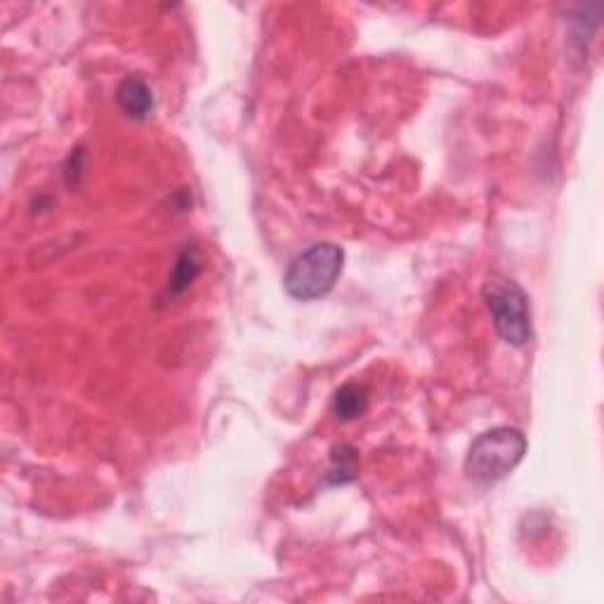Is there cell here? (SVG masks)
Returning <instances> with one entry per match:
<instances>
[{"mask_svg": "<svg viewBox=\"0 0 604 604\" xmlns=\"http://www.w3.org/2000/svg\"><path fill=\"white\" fill-rule=\"evenodd\" d=\"M345 253L336 244H314L302 251L284 274V288L293 300L312 302L333 291L343 272Z\"/></svg>", "mask_w": 604, "mask_h": 604, "instance_id": "1", "label": "cell"}, {"mask_svg": "<svg viewBox=\"0 0 604 604\" xmlns=\"http://www.w3.org/2000/svg\"><path fill=\"white\" fill-rule=\"evenodd\" d=\"M527 446V437L517 428H494L484 432L470 446L465 472L472 482L494 484L498 479L508 477L522 463Z\"/></svg>", "mask_w": 604, "mask_h": 604, "instance_id": "2", "label": "cell"}, {"mask_svg": "<svg viewBox=\"0 0 604 604\" xmlns=\"http://www.w3.org/2000/svg\"><path fill=\"white\" fill-rule=\"evenodd\" d=\"M484 300H487L498 336L508 345H527L534 331H531L529 298L522 286L512 279L494 277L484 284Z\"/></svg>", "mask_w": 604, "mask_h": 604, "instance_id": "3", "label": "cell"}, {"mask_svg": "<svg viewBox=\"0 0 604 604\" xmlns=\"http://www.w3.org/2000/svg\"><path fill=\"white\" fill-rule=\"evenodd\" d=\"M116 100L121 104V109L130 118H137V121H144L154 111V93L140 76H128L126 81L118 85Z\"/></svg>", "mask_w": 604, "mask_h": 604, "instance_id": "4", "label": "cell"}, {"mask_svg": "<svg viewBox=\"0 0 604 604\" xmlns=\"http://www.w3.org/2000/svg\"><path fill=\"white\" fill-rule=\"evenodd\" d=\"M199 272H201L199 251H196L194 246H185L180 251V255H177L173 272H170V279H168L170 298H177V295L185 293L187 288L194 284L196 277H199Z\"/></svg>", "mask_w": 604, "mask_h": 604, "instance_id": "5", "label": "cell"}, {"mask_svg": "<svg viewBox=\"0 0 604 604\" xmlns=\"http://www.w3.org/2000/svg\"><path fill=\"white\" fill-rule=\"evenodd\" d=\"M366 406H369V392L359 383L343 385L336 392V397H333V413H336L340 420L359 418L361 413L366 411Z\"/></svg>", "mask_w": 604, "mask_h": 604, "instance_id": "6", "label": "cell"}, {"mask_svg": "<svg viewBox=\"0 0 604 604\" xmlns=\"http://www.w3.org/2000/svg\"><path fill=\"white\" fill-rule=\"evenodd\" d=\"M357 465L359 456L352 446L340 444L331 453V468L326 472V484H347L352 479H357Z\"/></svg>", "mask_w": 604, "mask_h": 604, "instance_id": "7", "label": "cell"}]
</instances>
